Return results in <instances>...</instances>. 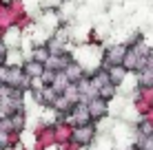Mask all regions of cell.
I'll return each mask as SVG.
<instances>
[{
	"mask_svg": "<svg viewBox=\"0 0 153 150\" xmlns=\"http://www.w3.org/2000/svg\"><path fill=\"white\" fill-rule=\"evenodd\" d=\"M93 135H96V130H93V126H76L71 132V139L76 143H80V146H87V143H91Z\"/></svg>",
	"mask_w": 153,
	"mask_h": 150,
	"instance_id": "cell-1",
	"label": "cell"
},
{
	"mask_svg": "<svg viewBox=\"0 0 153 150\" xmlns=\"http://www.w3.org/2000/svg\"><path fill=\"white\" fill-rule=\"evenodd\" d=\"M124 55H126V49H122V46H113V49L107 53L104 60H107V64H111V66H122Z\"/></svg>",
	"mask_w": 153,
	"mask_h": 150,
	"instance_id": "cell-2",
	"label": "cell"
},
{
	"mask_svg": "<svg viewBox=\"0 0 153 150\" xmlns=\"http://www.w3.org/2000/svg\"><path fill=\"white\" fill-rule=\"evenodd\" d=\"M69 84H71V82L67 80V75L60 71V73H56V75H53V82H51V86H49V89L53 91V93H67Z\"/></svg>",
	"mask_w": 153,
	"mask_h": 150,
	"instance_id": "cell-3",
	"label": "cell"
},
{
	"mask_svg": "<svg viewBox=\"0 0 153 150\" xmlns=\"http://www.w3.org/2000/svg\"><path fill=\"white\" fill-rule=\"evenodd\" d=\"M22 73L29 77H42V73H45V64H40V62H36V60H29L27 64H25V69H22Z\"/></svg>",
	"mask_w": 153,
	"mask_h": 150,
	"instance_id": "cell-4",
	"label": "cell"
},
{
	"mask_svg": "<svg viewBox=\"0 0 153 150\" xmlns=\"http://www.w3.org/2000/svg\"><path fill=\"white\" fill-rule=\"evenodd\" d=\"M87 110H89V117H91V119H100V117L104 115V102L100 100V97H96V100H91L87 104Z\"/></svg>",
	"mask_w": 153,
	"mask_h": 150,
	"instance_id": "cell-5",
	"label": "cell"
},
{
	"mask_svg": "<svg viewBox=\"0 0 153 150\" xmlns=\"http://www.w3.org/2000/svg\"><path fill=\"white\" fill-rule=\"evenodd\" d=\"M62 73L67 75V80H69V82H80V80H82V69H80L78 64H69Z\"/></svg>",
	"mask_w": 153,
	"mask_h": 150,
	"instance_id": "cell-6",
	"label": "cell"
},
{
	"mask_svg": "<svg viewBox=\"0 0 153 150\" xmlns=\"http://www.w3.org/2000/svg\"><path fill=\"white\" fill-rule=\"evenodd\" d=\"M107 77H109V84H120L122 82V77H124V69L122 66H111L109 69V73H107Z\"/></svg>",
	"mask_w": 153,
	"mask_h": 150,
	"instance_id": "cell-7",
	"label": "cell"
},
{
	"mask_svg": "<svg viewBox=\"0 0 153 150\" xmlns=\"http://www.w3.org/2000/svg\"><path fill=\"white\" fill-rule=\"evenodd\" d=\"M140 84L142 86H151L153 84V66L146 64L144 69L140 71Z\"/></svg>",
	"mask_w": 153,
	"mask_h": 150,
	"instance_id": "cell-8",
	"label": "cell"
},
{
	"mask_svg": "<svg viewBox=\"0 0 153 150\" xmlns=\"http://www.w3.org/2000/svg\"><path fill=\"white\" fill-rule=\"evenodd\" d=\"M138 130H140L144 137H153V124H151V121H142L140 126H138Z\"/></svg>",
	"mask_w": 153,
	"mask_h": 150,
	"instance_id": "cell-9",
	"label": "cell"
},
{
	"mask_svg": "<svg viewBox=\"0 0 153 150\" xmlns=\"http://www.w3.org/2000/svg\"><path fill=\"white\" fill-rule=\"evenodd\" d=\"M11 132H4V130H0V148H9L11 146Z\"/></svg>",
	"mask_w": 153,
	"mask_h": 150,
	"instance_id": "cell-10",
	"label": "cell"
},
{
	"mask_svg": "<svg viewBox=\"0 0 153 150\" xmlns=\"http://www.w3.org/2000/svg\"><path fill=\"white\" fill-rule=\"evenodd\" d=\"M140 150H153V137H144L140 141V146H138Z\"/></svg>",
	"mask_w": 153,
	"mask_h": 150,
	"instance_id": "cell-11",
	"label": "cell"
},
{
	"mask_svg": "<svg viewBox=\"0 0 153 150\" xmlns=\"http://www.w3.org/2000/svg\"><path fill=\"white\" fill-rule=\"evenodd\" d=\"M0 150H4V148H0Z\"/></svg>",
	"mask_w": 153,
	"mask_h": 150,
	"instance_id": "cell-12",
	"label": "cell"
},
{
	"mask_svg": "<svg viewBox=\"0 0 153 150\" xmlns=\"http://www.w3.org/2000/svg\"><path fill=\"white\" fill-rule=\"evenodd\" d=\"M138 150H140V148H138Z\"/></svg>",
	"mask_w": 153,
	"mask_h": 150,
	"instance_id": "cell-13",
	"label": "cell"
}]
</instances>
